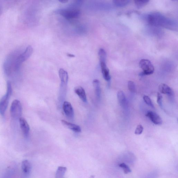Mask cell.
Returning <instances> with one entry per match:
<instances>
[{
    "label": "cell",
    "mask_w": 178,
    "mask_h": 178,
    "mask_svg": "<svg viewBox=\"0 0 178 178\" xmlns=\"http://www.w3.org/2000/svg\"><path fill=\"white\" fill-rule=\"evenodd\" d=\"M59 74L62 84L63 85H67L68 81V72L64 69H60L59 70Z\"/></svg>",
    "instance_id": "obj_13"
},
{
    "label": "cell",
    "mask_w": 178,
    "mask_h": 178,
    "mask_svg": "<svg viewBox=\"0 0 178 178\" xmlns=\"http://www.w3.org/2000/svg\"><path fill=\"white\" fill-rule=\"evenodd\" d=\"M12 87L11 82L7 83V91L5 95L0 100V114L4 116L8 108L9 100L12 93Z\"/></svg>",
    "instance_id": "obj_2"
},
{
    "label": "cell",
    "mask_w": 178,
    "mask_h": 178,
    "mask_svg": "<svg viewBox=\"0 0 178 178\" xmlns=\"http://www.w3.org/2000/svg\"><path fill=\"white\" fill-rule=\"evenodd\" d=\"M75 92L78 95L82 101L84 102L87 101V97L85 90L81 86H77L75 87Z\"/></svg>",
    "instance_id": "obj_9"
},
{
    "label": "cell",
    "mask_w": 178,
    "mask_h": 178,
    "mask_svg": "<svg viewBox=\"0 0 178 178\" xmlns=\"http://www.w3.org/2000/svg\"><path fill=\"white\" fill-rule=\"evenodd\" d=\"M157 102L161 108H163V97L160 93H158L157 96Z\"/></svg>",
    "instance_id": "obj_24"
},
{
    "label": "cell",
    "mask_w": 178,
    "mask_h": 178,
    "mask_svg": "<svg viewBox=\"0 0 178 178\" xmlns=\"http://www.w3.org/2000/svg\"><path fill=\"white\" fill-rule=\"evenodd\" d=\"M99 56L100 62H106V54L105 50L103 49H100L99 51Z\"/></svg>",
    "instance_id": "obj_18"
},
{
    "label": "cell",
    "mask_w": 178,
    "mask_h": 178,
    "mask_svg": "<svg viewBox=\"0 0 178 178\" xmlns=\"http://www.w3.org/2000/svg\"><path fill=\"white\" fill-rule=\"evenodd\" d=\"M147 20L148 23L154 26H161L172 30L177 27L176 22L175 21L168 19L158 13L150 14L148 16Z\"/></svg>",
    "instance_id": "obj_1"
},
{
    "label": "cell",
    "mask_w": 178,
    "mask_h": 178,
    "mask_svg": "<svg viewBox=\"0 0 178 178\" xmlns=\"http://www.w3.org/2000/svg\"><path fill=\"white\" fill-rule=\"evenodd\" d=\"M59 2H61V3H67V2H68V1H59Z\"/></svg>",
    "instance_id": "obj_27"
},
{
    "label": "cell",
    "mask_w": 178,
    "mask_h": 178,
    "mask_svg": "<svg viewBox=\"0 0 178 178\" xmlns=\"http://www.w3.org/2000/svg\"><path fill=\"white\" fill-rule=\"evenodd\" d=\"M22 168L23 171L26 174H29L31 169V164L28 161L24 160L22 162Z\"/></svg>",
    "instance_id": "obj_16"
},
{
    "label": "cell",
    "mask_w": 178,
    "mask_h": 178,
    "mask_svg": "<svg viewBox=\"0 0 178 178\" xmlns=\"http://www.w3.org/2000/svg\"><path fill=\"white\" fill-rule=\"evenodd\" d=\"M67 56H69L70 57H71V58H72V57H75V56L74 55H72V54H67Z\"/></svg>",
    "instance_id": "obj_26"
},
{
    "label": "cell",
    "mask_w": 178,
    "mask_h": 178,
    "mask_svg": "<svg viewBox=\"0 0 178 178\" xmlns=\"http://www.w3.org/2000/svg\"><path fill=\"white\" fill-rule=\"evenodd\" d=\"M151 121V122L155 125H160L162 124L163 121L161 118L156 113L153 111H150L148 112L146 115Z\"/></svg>",
    "instance_id": "obj_6"
},
{
    "label": "cell",
    "mask_w": 178,
    "mask_h": 178,
    "mask_svg": "<svg viewBox=\"0 0 178 178\" xmlns=\"http://www.w3.org/2000/svg\"><path fill=\"white\" fill-rule=\"evenodd\" d=\"M143 100H144L145 103L151 107L152 108H154V106L153 104L152 101L150 98L147 95H144L143 97Z\"/></svg>",
    "instance_id": "obj_21"
},
{
    "label": "cell",
    "mask_w": 178,
    "mask_h": 178,
    "mask_svg": "<svg viewBox=\"0 0 178 178\" xmlns=\"http://www.w3.org/2000/svg\"><path fill=\"white\" fill-rule=\"evenodd\" d=\"M128 87L130 92L134 93L136 90L135 84L133 81H129L128 83Z\"/></svg>",
    "instance_id": "obj_22"
},
{
    "label": "cell",
    "mask_w": 178,
    "mask_h": 178,
    "mask_svg": "<svg viewBox=\"0 0 178 178\" xmlns=\"http://www.w3.org/2000/svg\"><path fill=\"white\" fill-rule=\"evenodd\" d=\"M56 13L69 20L76 19L81 14L80 11L79 10L72 8L60 9L56 11Z\"/></svg>",
    "instance_id": "obj_3"
},
{
    "label": "cell",
    "mask_w": 178,
    "mask_h": 178,
    "mask_svg": "<svg viewBox=\"0 0 178 178\" xmlns=\"http://www.w3.org/2000/svg\"><path fill=\"white\" fill-rule=\"evenodd\" d=\"M19 120L21 129L24 136L27 137L29 135L30 129L29 126L24 119L21 118Z\"/></svg>",
    "instance_id": "obj_8"
},
{
    "label": "cell",
    "mask_w": 178,
    "mask_h": 178,
    "mask_svg": "<svg viewBox=\"0 0 178 178\" xmlns=\"http://www.w3.org/2000/svg\"><path fill=\"white\" fill-rule=\"evenodd\" d=\"M159 90L160 92L163 94L172 95L173 92L169 86L165 84H161L159 86Z\"/></svg>",
    "instance_id": "obj_12"
},
{
    "label": "cell",
    "mask_w": 178,
    "mask_h": 178,
    "mask_svg": "<svg viewBox=\"0 0 178 178\" xmlns=\"http://www.w3.org/2000/svg\"><path fill=\"white\" fill-rule=\"evenodd\" d=\"M61 122L65 126L74 132H77V133H79L81 132V127L78 125L72 124L64 120H62Z\"/></svg>",
    "instance_id": "obj_11"
},
{
    "label": "cell",
    "mask_w": 178,
    "mask_h": 178,
    "mask_svg": "<svg viewBox=\"0 0 178 178\" xmlns=\"http://www.w3.org/2000/svg\"><path fill=\"white\" fill-rule=\"evenodd\" d=\"M63 109L65 115L68 118H72L74 116V109L70 102L67 101L64 102Z\"/></svg>",
    "instance_id": "obj_7"
},
{
    "label": "cell",
    "mask_w": 178,
    "mask_h": 178,
    "mask_svg": "<svg viewBox=\"0 0 178 178\" xmlns=\"http://www.w3.org/2000/svg\"><path fill=\"white\" fill-rule=\"evenodd\" d=\"M103 76L106 81H110L111 77L110 74L109 70L107 67L106 62H100Z\"/></svg>",
    "instance_id": "obj_10"
},
{
    "label": "cell",
    "mask_w": 178,
    "mask_h": 178,
    "mask_svg": "<svg viewBox=\"0 0 178 178\" xmlns=\"http://www.w3.org/2000/svg\"><path fill=\"white\" fill-rule=\"evenodd\" d=\"M135 4L136 7L140 8H142L144 7L149 2V1H135Z\"/></svg>",
    "instance_id": "obj_20"
},
{
    "label": "cell",
    "mask_w": 178,
    "mask_h": 178,
    "mask_svg": "<svg viewBox=\"0 0 178 178\" xmlns=\"http://www.w3.org/2000/svg\"><path fill=\"white\" fill-rule=\"evenodd\" d=\"M140 67L143 70L140 74L141 76L150 75L153 74L154 68L151 62L147 59H142L139 63Z\"/></svg>",
    "instance_id": "obj_5"
},
{
    "label": "cell",
    "mask_w": 178,
    "mask_h": 178,
    "mask_svg": "<svg viewBox=\"0 0 178 178\" xmlns=\"http://www.w3.org/2000/svg\"><path fill=\"white\" fill-rule=\"evenodd\" d=\"M143 130V127L142 125H138L135 131V134L136 135H140L142 133Z\"/></svg>",
    "instance_id": "obj_25"
},
{
    "label": "cell",
    "mask_w": 178,
    "mask_h": 178,
    "mask_svg": "<svg viewBox=\"0 0 178 178\" xmlns=\"http://www.w3.org/2000/svg\"><path fill=\"white\" fill-rule=\"evenodd\" d=\"M120 167L123 169L125 174H128L131 172V170L130 169L129 167L125 163H122L120 164L119 165Z\"/></svg>",
    "instance_id": "obj_23"
},
{
    "label": "cell",
    "mask_w": 178,
    "mask_h": 178,
    "mask_svg": "<svg viewBox=\"0 0 178 178\" xmlns=\"http://www.w3.org/2000/svg\"><path fill=\"white\" fill-rule=\"evenodd\" d=\"M129 1H113V3L115 5L119 7H123L128 4L129 2Z\"/></svg>",
    "instance_id": "obj_19"
},
{
    "label": "cell",
    "mask_w": 178,
    "mask_h": 178,
    "mask_svg": "<svg viewBox=\"0 0 178 178\" xmlns=\"http://www.w3.org/2000/svg\"><path fill=\"white\" fill-rule=\"evenodd\" d=\"M93 83L97 97L98 99H100L101 95V88L100 82L97 79H95L93 81Z\"/></svg>",
    "instance_id": "obj_15"
},
{
    "label": "cell",
    "mask_w": 178,
    "mask_h": 178,
    "mask_svg": "<svg viewBox=\"0 0 178 178\" xmlns=\"http://www.w3.org/2000/svg\"><path fill=\"white\" fill-rule=\"evenodd\" d=\"M1 7H0V14H1Z\"/></svg>",
    "instance_id": "obj_28"
},
{
    "label": "cell",
    "mask_w": 178,
    "mask_h": 178,
    "mask_svg": "<svg viewBox=\"0 0 178 178\" xmlns=\"http://www.w3.org/2000/svg\"><path fill=\"white\" fill-rule=\"evenodd\" d=\"M22 108L21 103L19 100L14 101L11 107L10 113L12 117L15 119H20L21 118Z\"/></svg>",
    "instance_id": "obj_4"
},
{
    "label": "cell",
    "mask_w": 178,
    "mask_h": 178,
    "mask_svg": "<svg viewBox=\"0 0 178 178\" xmlns=\"http://www.w3.org/2000/svg\"><path fill=\"white\" fill-rule=\"evenodd\" d=\"M117 96L118 101L120 106L124 108L126 105L127 103L124 93L122 91H119L117 93Z\"/></svg>",
    "instance_id": "obj_14"
},
{
    "label": "cell",
    "mask_w": 178,
    "mask_h": 178,
    "mask_svg": "<svg viewBox=\"0 0 178 178\" xmlns=\"http://www.w3.org/2000/svg\"><path fill=\"white\" fill-rule=\"evenodd\" d=\"M67 170V168L65 167H59L56 173V178H63Z\"/></svg>",
    "instance_id": "obj_17"
}]
</instances>
